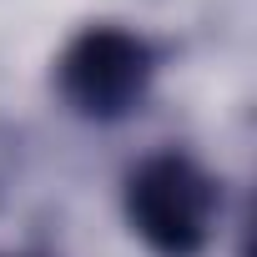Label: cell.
Segmentation results:
<instances>
[{"label":"cell","instance_id":"obj_2","mask_svg":"<svg viewBox=\"0 0 257 257\" xmlns=\"http://www.w3.org/2000/svg\"><path fill=\"white\" fill-rule=\"evenodd\" d=\"M152 71H157V51L142 36L121 31V26H91L66 46V56L56 66V86L81 116L121 121L126 111L142 106Z\"/></svg>","mask_w":257,"mask_h":257},{"label":"cell","instance_id":"obj_1","mask_svg":"<svg viewBox=\"0 0 257 257\" xmlns=\"http://www.w3.org/2000/svg\"><path fill=\"white\" fill-rule=\"evenodd\" d=\"M126 217L157 257H197L212 237L217 182L192 157H152L126 182Z\"/></svg>","mask_w":257,"mask_h":257}]
</instances>
